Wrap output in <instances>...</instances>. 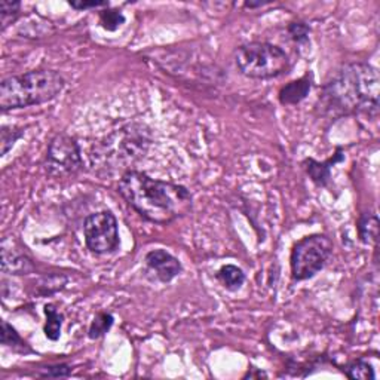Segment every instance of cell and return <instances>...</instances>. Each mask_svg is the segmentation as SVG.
Returning a JSON list of instances; mask_svg holds the SVG:
<instances>
[{
    "label": "cell",
    "instance_id": "obj_13",
    "mask_svg": "<svg viewBox=\"0 0 380 380\" xmlns=\"http://www.w3.org/2000/svg\"><path fill=\"white\" fill-rule=\"evenodd\" d=\"M358 238L365 245H374L379 238V219L374 212H363L356 221Z\"/></svg>",
    "mask_w": 380,
    "mask_h": 380
},
{
    "label": "cell",
    "instance_id": "obj_24",
    "mask_svg": "<svg viewBox=\"0 0 380 380\" xmlns=\"http://www.w3.org/2000/svg\"><path fill=\"white\" fill-rule=\"evenodd\" d=\"M72 373V367L67 364L49 365L45 368V373H40L42 377H69Z\"/></svg>",
    "mask_w": 380,
    "mask_h": 380
},
{
    "label": "cell",
    "instance_id": "obj_5",
    "mask_svg": "<svg viewBox=\"0 0 380 380\" xmlns=\"http://www.w3.org/2000/svg\"><path fill=\"white\" fill-rule=\"evenodd\" d=\"M233 61L239 73L257 81H271L287 74L292 69L288 54L269 42H247L233 52Z\"/></svg>",
    "mask_w": 380,
    "mask_h": 380
},
{
    "label": "cell",
    "instance_id": "obj_21",
    "mask_svg": "<svg viewBox=\"0 0 380 380\" xmlns=\"http://www.w3.org/2000/svg\"><path fill=\"white\" fill-rule=\"evenodd\" d=\"M24 136V129L13 125H3L0 131V146H2V156H6L8 152L15 146V143Z\"/></svg>",
    "mask_w": 380,
    "mask_h": 380
},
{
    "label": "cell",
    "instance_id": "obj_22",
    "mask_svg": "<svg viewBox=\"0 0 380 380\" xmlns=\"http://www.w3.org/2000/svg\"><path fill=\"white\" fill-rule=\"evenodd\" d=\"M287 31L290 38H292L297 45H306L309 43V33L310 29L303 21H293L290 22Z\"/></svg>",
    "mask_w": 380,
    "mask_h": 380
},
{
    "label": "cell",
    "instance_id": "obj_10",
    "mask_svg": "<svg viewBox=\"0 0 380 380\" xmlns=\"http://www.w3.org/2000/svg\"><path fill=\"white\" fill-rule=\"evenodd\" d=\"M343 159H345L343 150L342 148H338L336 153H334L328 161L319 162V161H315L314 158H308L305 159L303 166L310 180L314 182L318 187H327L331 180V168L336 164L342 162Z\"/></svg>",
    "mask_w": 380,
    "mask_h": 380
},
{
    "label": "cell",
    "instance_id": "obj_1",
    "mask_svg": "<svg viewBox=\"0 0 380 380\" xmlns=\"http://www.w3.org/2000/svg\"><path fill=\"white\" fill-rule=\"evenodd\" d=\"M379 72L372 64H345L322 86L317 111L319 116L330 120L352 115L376 118L379 113Z\"/></svg>",
    "mask_w": 380,
    "mask_h": 380
},
{
    "label": "cell",
    "instance_id": "obj_11",
    "mask_svg": "<svg viewBox=\"0 0 380 380\" xmlns=\"http://www.w3.org/2000/svg\"><path fill=\"white\" fill-rule=\"evenodd\" d=\"M35 271L30 257L2 245V272L8 275H29Z\"/></svg>",
    "mask_w": 380,
    "mask_h": 380
},
{
    "label": "cell",
    "instance_id": "obj_9",
    "mask_svg": "<svg viewBox=\"0 0 380 380\" xmlns=\"http://www.w3.org/2000/svg\"><path fill=\"white\" fill-rule=\"evenodd\" d=\"M144 264H146V272L162 284L171 283L183 272L182 262L164 248L149 251L144 257Z\"/></svg>",
    "mask_w": 380,
    "mask_h": 380
},
{
    "label": "cell",
    "instance_id": "obj_2",
    "mask_svg": "<svg viewBox=\"0 0 380 380\" xmlns=\"http://www.w3.org/2000/svg\"><path fill=\"white\" fill-rule=\"evenodd\" d=\"M118 193L144 220L155 225L170 223L190 214L193 198L183 184L158 180L137 170L122 174Z\"/></svg>",
    "mask_w": 380,
    "mask_h": 380
},
{
    "label": "cell",
    "instance_id": "obj_17",
    "mask_svg": "<svg viewBox=\"0 0 380 380\" xmlns=\"http://www.w3.org/2000/svg\"><path fill=\"white\" fill-rule=\"evenodd\" d=\"M345 374L352 380H372L376 379L374 367L365 358H358L351 361L345 367Z\"/></svg>",
    "mask_w": 380,
    "mask_h": 380
},
{
    "label": "cell",
    "instance_id": "obj_19",
    "mask_svg": "<svg viewBox=\"0 0 380 380\" xmlns=\"http://www.w3.org/2000/svg\"><path fill=\"white\" fill-rule=\"evenodd\" d=\"M100 26H102L106 31H116L119 27L125 24V15L119 9H111L106 8L98 13Z\"/></svg>",
    "mask_w": 380,
    "mask_h": 380
},
{
    "label": "cell",
    "instance_id": "obj_14",
    "mask_svg": "<svg viewBox=\"0 0 380 380\" xmlns=\"http://www.w3.org/2000/svg\"><path fill=\"white\" fill-rule=\"evenodd\" d=\"M216 278L223 287L229 290V292H238V290L244 285L245 279H247V276H245L241 267L235 264L221 266L216 274Z\"/></svg>",
    "mask_w": 380,
    "mask_h": 380
},
{
    "label": "cell",
    "instance_id": "obj_4",
    "mask_svg": "<svg viewBox=\"0 0 380 380\" xmlns=\"http://www.w3.org/2000/svg\"><path fill=\"white\" fill-rule=\"evenodd\" d=\"M65 86L61 73L36 69L9 76L0 82V110H18L40 106L57 98Z\"/></svg>",
    "mask_w": 380,
    "mask_h": 380
},
{
    "label": "cell",
    "instance_id": "obj_18",
    "mask_svg": "<svg viewBox=\"0 0 380 380\" xmlns=\"http://www.w3.org/2000/svg\"><path fill=\"white\" fill-rule=\"evenodd\" d=\"M115 324V317L109 314V312H100L98 315H95V318L91 321V326L88 328V336L89 339H100L103 338L104 334H107L110 331V328L113 327Z\"/></svg>",
    "mask_w": 380,
    "mask_h": 380
},
{
    "label": "cell",
    "instance_id": "obj_25",
    "mask_svg": "<svg viewBox=\"0 0 380 380\" xmlns=\"http://www.w3.org/2000/svg\"><path fill=\"white\" fill-rule=\"evenodd\" d=\"M251 370H253V373L248 370V373L247 374H245L244 376V379H262V377H267V374L264 373V372H262V370H257V368H251Z\"/></svg>",
    "mask_w": 380,
    "mask_h": 380
},
{
    "label": "cell",
    "instance_id": "obj_7",
    "mask_svg": "<svg viewBox=\"0 0 380 380\" xmlns=\"http://www.w3.org/2000/svg\"><path fill=\"white\" fill-rule=\"evenodd\" d=\"M84 168L82 149L79 143L67 134H57L49 144L45 156V170L54 178L76 175Z\"/></svg>",
    "mask_w": 380,
    "mask_h": 380
},
{
    "label": "cell",
    "instance_id": "obj_12",
    "mask_svg": "<svg viewBox=\"0 0 380 380\" xmlns=\"http://www.w3.org/2000/svg\"><path fill=\"white\" fill-rule=\"evenodd\" d=\"M312 89V81L309 74L300 77V79L288 82L285 86L279 89L278 100L283 106H296L303 102Z\"/></svg>",
    "mask_w": 380,
    "mask_h": 380
},
{
    "label": "cell",
    "instance_id": "obj_26",
    "mask_svg": "<svg viewBox=\"0 0 380 380\" xmlns=\"http://www.w3.org/2000/svg\"><path fill=\"white\" fill-rule=\"evenodd\" d=\"M267 5V2H245L244 3V8H248V9H255V8H262Z\"/></svg>",
    "mask_w": 380,
    "mask_h": 380
},
{
    "label": "cell",
    "instance_id": "obj_20",
    "mask_svg": "<svg viewBox=\"0 0 380 380\" xmlns=\"http://www.w3.org/2000/svg\"><path fill=\"white\" fill-rule=\"evenodd\" d=\"M21 2H13V0H2L0 2V24L2 30H6L13 22H15L21 14Z\"/></svg>",
    "mask_w": 380,
    "mask_h": 380
},
{
    "label": "cell",
    "instance_id": "obj_15",
    "mask_svg": "<svg viewBox=\"0 0 380 380\" xmlns=\"http://www.w3.org/2000/svg\"><path fill=\"white\" fill-rule=\"evenodd\" d=\"M43 312H45V317H47V321H45V326H43L45 336H47V339L51 342H57L61 338L64 315L51 303L45 306Z\"/></svg>",
    "mask_w": 380,
    "mask_h": 380
},
{
    "label": "cell",
    "instance_id": "obj_8",
    "mask_svg": "<svg viewBox=\"0 0 380 380\" xmlns=\"http://www.w3.org/2000/svg\"><path fill=\"white\" fill-rule=\"evenodd\" d=\"M84 238L86 248L98 255L118 251L120 245L119 225L111 211H98L84 221Z\"/></svg>",
    "mask_w": 380,
    "mask_h": 380
},
{
    "label": "cell",
    "instance_id": "obj_6",
    "mask_svg": "<svg viewBox=\"0 0 380 380\" xmlns=\"http://www.w3.org/2000/svg\"><path fill=\"white\" fill-rule=\"evenodd\" d=\"M334 244L324 233H314L297 241L290 254V267L294 281H306L326 267L333 254Z\"/></svg>",
    "mask_w": 380,
    "mask_h": 380
},
{
    "label": "cell",
    "instance_id": "obj_3",
    "mask_svg": "<svg viewBox=\"0 0 380 380\" xmlns=\"http://www.w3.org/2000/svg\"><path fill=\"white\" fill-rule=\"evenodd\" d=\"M150 144L152 136L146 125L134 122L120 127L94 144L89 155L93 170L98 175L125 174L146 156Z\"/></svg>",
    "mask_w": 380,
    "mask_h": 380
},
{
    "label": "cell",
    "instance_id": "obj_16",
    "mask_svg": "<svg viewBox=\"0 0 380 380\" xmlns=\"http://www.w3.org/2000/svg\"><path fill=\"white\" fill-rule=\"evenodd\" d=\"M0 342H2L5 348L10 349L13 352H19V354L31 352L29 343L22 339L19 336V333L6 321H2V336H0Z\"/></svg>",
    "mask_w": 380,
    "mask_h": 380
},
{
    "label": "cell",
    "instance_id": "obj_23",
    "mask_svg": "<svg viewBox=\"0 0 380 380\" xmlns=\"http://www.w3.org/2000/svg\"><path fill=\"white\" fill-rule=\"evenodd\" d=\"M69 5L76 10H86V9H97V8H109L110 3L107 0H72Z\"/></svg>",
    "mask_w": 380,
    "mask_h": 380
}]
</instances>
